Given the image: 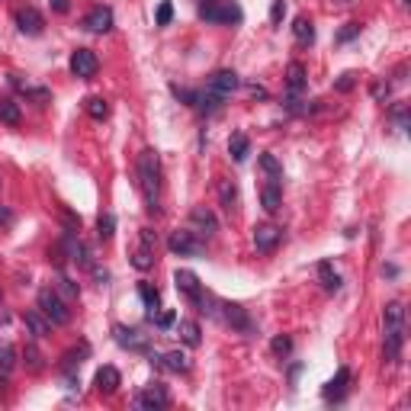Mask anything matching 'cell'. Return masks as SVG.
<instances>
[{
    "label": "cell",
    "instance_id": "cell-39",
    "mask_svg": "<svg viewBox=\"0 0 411 411\" xmlns=\"http://www.w3.org/2000/svg\"><path fill=\"white\" fill-rule=\"evenodd\" d=\"M354 84H357V74H354V71H347V74H341V77H337V84H335V91L347 93V91H354Z\"/></svg>",
    "mask_w": 411,
    "mask_h": 411
},
{
    "label": "cell",
    "instance_id": "cell-33",
    "mask_svg": "<svg viewBox=\"0 0 411 411\" xmlns=\"http://www.w3.org/2000/svg\"><path fill=\"white\" fill-rule=\"evenodd\" d=\"M13 366H16V347L0 341V373H13Z\"/></svg>",
    "mask_w": 411,
    "mask_h": 411
},
{
    "label": "cell",
    "instance_id": "cell-19",
    "mask_svg": "<svg viewBox=\"0 0 411 411\" xmlns=\"http://www.w3.org/2000/svg\"><path fill=\"white\" fill-rule=\"evenodd\" d=\"M347 386H350V369L341 366L335 373V379L325 386V392H321V395H325V402H341V398L347 395Z\"/></svg>",
    "mask_w": 411,
    "mask_h": 411
},
{
    "label": "cell",
    "instance_id": "cell-40",
    "mask_svg": "<svg viewBox=\"0 0 411 411\" xmlns=\"http://www.w3.org/2000/svg\"><path fill=\"white\" fill-rule=\"evenodd\" d=\"M170 20H174V7H170V0H164L158 7V26H168Z\"/></svg>",
    "mask_w": 411,
    "mask_h": 411
},
{
    "label": "cell",
    "instance_id": "cell-13",
    "mask_svg": "<svg viewBox=\"0 0 411 411\" xmlns=\"http://www.w3.org/2000/svg\"><path fill=\"white\" fill-rule=\"evenodd\" d=\"M16 26H20L23 35H42L45 20H42V13H39L35 7H20V10H16Z\"/></svg>",
    "mask_w": 411,
    "mask_h": 411
},
{
    "label": "cell",
    "instance_id": "cell-14",
    "mask_svg": "<svg viewBox=\"0 0 411 411\" xmlns=\"http://www.w3.org/2000/svg\"><path fill=\"white\" fill-rule=\"evenodd\" d=\"M279 238H283V231L277 228V225H254V248H257L260 254H270L273 248L279 244Z\"/></svg>",
    "mask_w": 411,
    "mask_h": 411
},
{
    "label": "cell",
    "instance_id": "cell-30",
    "mask_svg": "<svg viewBox=\"0 0 411 411\" xmlns=\"http://www.w3.org/2000/svg\"><path fill=\"white\" fill-rule=\"evenodd\" d=\"M139 296H141V302H145V308H148V318H151V315L158 312V302H161L158 286H151V283H139Z\"/></svg>",
    "mask_w": 411,
    "mask_h": 411
},
{
    "label": "cell",
    "instance_id": "cell-46",
    "mask_svg": "<svg viewBox=\"0 0 411 411\" xmlns=\"http://www.w3.org/2000/svg\"><path fill=\"white\" fill-rule=\"evenodd\" d=\"M373 97H376V100L389 97V84H383V81H379V84H373Z\"/></svg>",
    "mask_w": 411,
    "mask_h": 411
},
{
    "label": "cell",
    "instance_id": "cell-41",
    "mask_svg": "<svg viewBox=\"0 0 411 411\" xmlns=\"http://www.w3.org/2000/svg\"><path fill=\"white\" fill-rule=\"evenodd\" d=\"M58 289H62L68 299H74V296L81 293V289H77V283H74V279H68V277H58Z\"/></svg>",
    "mask_w": 411,
    "mask_h": 411
},
{
    "label": "cell",
    "instance_id": "cell-43",
    "mask_svg": "<svg viewBox=\"0 0 411 411\" xmlns=\"http://www.w3.org/2000/svg\"><path fill=\"white\" fill-rule=\"evenodd\" d=\"M151 321H154V325H158V328H170V325H174V321H177V315L174 312H154L151 315Z\"/></svg>",
    "mask_w": 411,
    "mask_h": 411
},
{
    "label": "cell",
    "instance_id": "cell-2",
    "mask_svg": "<svg viewBox=\"0 0 411 411\" xmlns=\"http://www.w3.org/2000/svg\"><path fill=\"white\" fill-rule=\"evenodd\" d=\"M383 321H386L383 354L389 363H395L398 354H402V344H405V306L402 302H389L383 312Z\"/></svg>",
    "mask_w": 411,
    "mask_h": 411
},
{
    "label": "cell",
    "instance_id": "cell-6",
    "mask_svg": "<svg viewBox=\"0 0 411 411\" xmlns=\"http://www.w3.org/2000/svg\"><path fill=\"white\" fill-rule=\"evenodd\" d=\"M168 248L170 254H180V257H199L202 254V238H196L190 228H177L174 235L168 238Z\"/></svg>",
    "mask_w": 411,
    "mask_h": 411
},
{
    "label": "cell",
    "instance_id": "cell-45",
    "mask_svg": "<svg viewBox=\"0 0 411 411\" xmlns=\"http://www.w3.org/2000/svg\"><path fill=\"white\" fill-rule=\"evenodd\" d=\"M10 225H13V212H10L7 206H0V231L10 228Z\"/></svg>",
    "mask_w": 411,
    "mask_h": 411
},
{
    "label": "cell",
    "instance_id": "cell-4",
    "mask_svg": "<svg viewBox=\"0 0 411 411\" xmlns=\"http://www.w3.org/2000/svg\"><path fill=\"white\" fill-rule=\"evenodd\" d=\"M199 16L206 23H241V7H238L235 0H212V4H202L199 7Z\"/></svg>",
    "mask_w": 411,
    "mask_h": 411
},
{
    "label": "cell",
    "instance_id": "cell-21",
    "mask_svg": "<svg viewBox=\"0 0 411 411\" xmlns=\"http://www.w3.org/2000/svg\"><path fill=\"white\" fill-rule=\"evenodd\" d=\"M93 383H97V392H103V395H112V392H119V386H122V376H119L116 366H100Z\"/></svg>",
    "mask_w": 411,
    "mask_h": 411
},
{
    "label": "cell",
    "instance_id": "cell-37",
    "mask_svg": "<svg viewBox=\"0 0 411 411\" xmlns=\"http://www.w3.org/2000/svg\"><path fill=\"white\" fill-rule=\"evenodd\" d=\"M170 93H174L180 103H187V106H196V97H199L196 91H187V87H180V84H170Z\"/></svg>",
    "mask_w": 411,
    "mask_h": 411
},
{
    "label": "cell",
    "instance_id": "cell-22",
    "mask_svg": "<svg viewBox=\"0 0 411 411\" xmlns=\"http://www.w3.org/2000/svg\"><path fill=\"white\" fill-rule=\"evenodd\" d=\"M286 91H289V97H299L306 91V68L299 62H293L286 68Z\"/></svg>",
    "mask_w": 411,
    "mask_h": 411
},
{
    "label": "cell",
    "instance_id": "cell-26",
    "mask_svg": "<svg viewBox=\"0 0 411 411\" xmlns=\"http://www.w3.org/2000/svg\"><path fill=\"white\" fill-rule=\"evenodd\" d=\"M248 151H251V139L244 132H235L228 139V154H231V161H244L248 158Z\"/></svg>",
    "mask_w": 411,
    "mask_h": 411
},
{
    "label": "cell",
    "instance_id": "cell-17",
    "mask_svg": "<svg viewBox=\"0 0 411 411\" xmlns=\"http://www.w3.org/2000/svg\"><path fill=\"white\" fill-rule=\"evenodd\" d=\"M260 202H264V209L273 216V212L283 206V180H273V177H267V183L260 187Z\"/></svg>",
    "mask_w": 411,
    "mask_h": 411
},
{
    "label": "cell",
    "instance_id": "cell-5",
    "mask_svg": "<svg viewBox=\"0 0 411 411\" xmlns=\"http://www.w3.org/2000/svg\"><path fill=\"white\" fill-rule=\"evenodd\" d=\"M174 283H177V293H180L183 299L190 302V306H196V308L206 306L209 293L202 289V283H199V277H196V273H190V270H177V273H174Z\"/></svg>",
    "mask_w": 411,
    "mask_h": 411
},
{
    "label": "cell",
    "instance_id": "cell-28",
    "mask_svg": "<svg viewBox=\"0 0 411 411\" xmlns=\"http://www.w3.org/2000/svg\"><path fill=\"white\" fill-rule=\"evenodd\" d=\"M293 35H296V42H299V45H312L315 42V26H312V20L299 16V20L293 23Z\"/></svg>",
    "mask_w": 411,
    "mask_h": 411
},
{
    "label": "cell",
    "instance_id": "cell-20",
    "mask_svg": "<svg viewBox=\"0 0 411 411\" xmlns=\"http://www.w3.org/2000/svg\"><path fill=\"white\" fill-rule=\"evenodd\" d=\"M112 331H116V341L122 344V347H129V350H139V354H145V350H148V337H145V335H139L135 328L116 325V328H112Z\"/></svg>",
    "mask_w": 411,
    "mask_h": 411
},
{
    "label": "cell",
    "instance_id": "cell-29",
    "mask_svg": "<svg viewBox=\"0 0 411 411\" xmlns=\"http://www.w3.org/2000/svg\"><path fill=\"white\" fill-rule=\"evenodd\" d=\"M87 354H91V347H87V344H81L77 350H68V354L62 357V369L71 376V373H74V369L81 366V363H84V357H87Z\"/></svg>",
    "mask_w": 411,
    "mask_h": 411
},
{
    "label": "cell",
    "instance_id": "cell-51",
    "mask_svg": "<svg viewBox=\"0 0 411 411\" xmlns=\"http://www.w3.org/2000/svg\"><path fill=\"white\" fill-rule=\"evenodd\" d=\"M0 299H4V296H0Z\"/></svg>",
    "mask_w": 411,
    "mask_h": 411
},
{
    "label": "cell",
    "instance_id": "cell-12",
    "mask_svg": "<svg viewBox=\"0 0 411 411\" xmlns=\"http://www.w3.org/2000/svg\"><path fill=\"white\" fill-rule=\"evenodd\" d=\"M132 267L135 270H151L154 267V231L141 228V244L132 251Z\"/></svg>",
    "mask_w": 411,
    "mask_h": 411
},
{
    "label": "cell",
    "instance_id": "cell-27",
    "mask_svg": "<svg viewBox=\"0 0 411 411\" xmlns=\"http://www.w3.org/2000/svg\"><path fill=\"white\" fill-rule=\"evenodd\" d=\"M318 279H321V286H325V293H337L341 289V277H337V270L331 264H318Z\"/></svg>",
    "mask_w": 411,
    "mask_h": 411
},
{
    "label": "cell",
    "instance_id": "cell-48",
    "mask_svg": "<svg viewBox=\"0 0 411 411\" xmlns=\"http://www.w3.org/2000/svg\"><path fill=\"white\" fill-rule=\"evenodd\" d=\"M251 93H254V97H260V100L267 97V91H264V87H257V84H251Z\"/></svg>",
    "mask_w": 411,
    "mask_h": 411
},
{
    "label": "cell",
    "instance_id": "cell-1",
    "mask_svg": "<svg viewBox=\"0 0 411 411\" xmlns=\"http://www.w3.org/2000/svg\"><path fill=\"white\" fill-rule=\"evenodd\" d=\"M139 187L145 193L148 202V212H158V202H161V158L158 151H141L139 154Z\"/></svg>",
    "mask_w": 411,
    "mask_h": 411
},
{
    "label": "cell",
    "instance_id": "cell-15",
    "mask_svg": "<svg viewBox=\"0 0 411 411\" xmlns=\"http://www.w3.org/2000/svg\"><path fill=\"white\" fill-rule=\"evenodd\" d=\"M84 29H87V33H97V35L110 33V29H112V10L103 7V4H100V7H93L91 13L84 16Z\"/></svg>",
    "mask_w": 411,
    "mask_h": 411
},
{
    "label": "cell",
    "instance_id": "cell-36",
    "mask_svg": "<svg viewBox=\"0 0 411 411\" xmlns=\"http://www.w3.org/2000/svg\"><path fill=\"white\" fill-rule=\"evenodd\" d=\"M270 350L277 357H289V350H293V337H289V335H277L270 341Z\"/></svg>",
    "mask_w": 411,
    "mask_h": 411
},
{
    "label": "cell",
    "instance_id": "cell-47",
    "mask_svg": "<svg viewBox=\"0 0 411 411\" xmlns=\"http://www.w3.org/2000/svg\"><path fill=\"white\" fill-rule=\"evenodd\" d=\"M49 4H52V10H55V13H68V7H71L68 0H49Z\"/></svg>",
    "mask_w": 411,
    "mask_h": 411
},
{
    "label": "cell",
    "instance_id": "cell-18",
    "mask_svg": "<svg viewBox=\"0 0 411 411\" xmlns=\"http://www.w3.org/2000/svg\"><path fill=\"white\" fill-rule=\"evenodd\" d=\"M62 248H64V254H68V260H74V264H81V267H91V251H87L84 241H81L74 231H68V235H64Z\"/></svg>",
    "mask_w": 411,
    "mask_h": 411
},
{
    "label": "cell",
    "instance_id": "cell-42",
    "mask_svg": "<svg viewBox=\"0 0 411 411\" xmlns=\"http://www.w3.org/2000/svg\"><path fill=\"white\" fill-rule=\"evenodd\" d=\"M283 16H286V4H283V0H273V7H270V23H273V26H279V23H283Z\"/></svg>",
    "mask_w": 411,
    "mask_h": 411
},
{
    "label": "cell",
    "instance_id": "cell-50",
    "mask_svg": "<svg viewBox=\"0 0 411 411\" xmlns=\"http://www.w3.org/2000/svg\"><path fill=\"white\" fill-rule=\"evenodd\" d=\"M402 4H408V0H402Z\"/></svg>",
    "mask_w": 411,
    "mask_h": 411
},
{
    "label": "cell",
    "instance_id": "cell-35",
    "mask_svg": "<svg viewBox=\"0 0 411 411\" xmlns=\"http://www.w3.org/2000/svg\"><path fill=\"white\" fill-rule=\"evenodd\" d=\"M97 235L103 238V241H110V238L116 235V219H112L110 212H103V216H100V222H97Z\"/></svg>",
    "mask_w": 411,
    "mask_h": 411
},
{
    "label": "cell",
    "instance_id": "cell-49",
    "mask_svg": "<svg viewBox=\"0 0 411 411\" xmlns=\"http://www.w3.org/2000/svg\"><path fill=\"white\" fill-rule=\"evenodd\" d=\"M202 4H212V0H202ZM202 4H199V7H202Z\"/></svg>",
    "mask_w": 411,
    "mask_h": 411
},
{
    "label": "cell",
    "instance_id": "cell-11",
    "mask_svg": "<svg viewBox=\"0 0 411 411\" xmlns=\"http://www.w3.org/2000/svg\"><path fill=\"white\" fill-rule=\"evenodd\" d=\"M97 68H100V62L91 49H77L74 55H71V74L81 77V81H91V77L97 74Z\"/></svg>",
    "mask_w": 411,
    "mask_h": 411
},
{
    "label": "cell",
    "instance_id": "cell-34",
    "mask_svg": "<svg viewBox=\"0 0 411 411\" xmlns=\"http://www.w3.org/2000/svg\"><path fill=\"white\" fill-rule=\"evenodd\" d=\"M260 170H264L267 177H273V180H283V164H279L273 154H260Z\"/></svg>",
    "mask_w": 411,
    "mask_h": 411
},
{
    "label": "cell",
    "instance_id": "cell-38",
    "mask_svg": "<svg viewBox=\"0 0 411 411\" xmlns=\"http://www.w3.org/2000/svg\"><path fill=\"white\" fill-rule=\"evenodd\" d=\"M26 366L33 369V373H39V369L45 366V363H42V354H39V350L33 347V344H29V347H26Z\"/></svg>",
    "mask_w": 411,
    "mask_h": 411
},
{
    "label": "cell",
    "instance_id": "cell-31",
    "mask_svg": "<svg viewBox=\"0 0 411 411\" xmlns=\"http://www.w3.org/2000/svg\"><path fill=\"white\" fill-rule=\"evenodd\" d=\"M219 199H222V206H225V212H231L238 206V187L231 180H222L219 183Z\"/></svg>",
    "mask_w": 411,
    "mask_h": 411
},
{
    "label": "cell",
    "instance_id": "cell-16",
    "mask_svg": "<svg viewBox=\"0 0 411 411\" xmlns=\"http://www.w3.org/2000/svg\"><path fill=\"white\" fill-rule=\"evenodd\" d=\"M151 363L154 366H164L170 373H187L190 369V357L183 350H168V354H151Z\"/></svg>",
    "mask_w": 411,
    "mask_h": 411
},
{
    "label": "cell",
    "instance_id": "cell-24",
    "mask_svg": "<svg viewBox=\"0 0 411 411\" xmlns=\"http://www.w3.org/2000/svg\"><path fill=\"white\" fill-rule=\"evenodd\" d=\"M0 122L4 126H20L23 122V112H20V103L10 97H0Z\"/></svg>",
    "mask_w": 411,
    "mask_h": 411
},
{
    "label": "cell",
    "instance_id": "cell-7",
    "mask_svg": "<svg viewBox=\"0 0 411 411\" xmlns=\"http://www.w3.org/2000/svg\"><path fill=\"white\" fill-rule=\"evenodd\" d=\"M190 231H193L196 238H212L219 231V219L212 209H206V206H196L193 212H190Z\"/></svg>",
    "mask_w": 411,
    "mask_h": 411
},
{
    "label": "cell",
    "instance_id": "cell-44",
    "mask_svg": "<svg viewBox=\"0 0 411 411\" xmlns=\"http://www.w3.org/2000/svg\"><path fill=\"white\" fill-rule=\"evenodd\" d=\"M354 35H360V23H347V29L337 33V42H350Z\"/></svg>",
    "mask_w": 411,
    "mask_h": 411
},
{
    "label": "cell",
    "instance_id": "cell-8",
    "mask_svg": "<svg viewBox=\"0 0 411 411\" xmlns=\"http://www.w3.org/2000/svg\"><path fill=\"white\" fill-rule=\"evenodd\" d=\"M219 318H222L228 328H235V331H251L254 328L248 308L238 306V302H219Z\"/></svg>",
    "mask_w": 411,
    "mask_h": 411
},
{
    "label": "cell",
    "instance_id": "cell-23",
    "mask_svg": "<svg viewBox=\"0 0 411 411\" xmlns=\"http://www.w3.org/2000/svg\"><path fill=\"white\" fill-rule=\"evenodd\" d=\"M23 321H26V328H29V335L33 337H49L52 335V321L45 318L42 312H26Z\"/></svg>",
    "mask_w": 411,
    "mask_h": 411
},
{
    "label": "cell",
    "instance_id": "cell-25",
    "mask_svg": "<svg viewBox=\"0 0 411 411\" xmlns=\"http://www.w3.org/2000/svg\"><path fill=\"white\" fill-rule=\"evenodd\" d=\"M177 335H180V341L187 344V347H199V341H202V331L196 321H180V325H177Z\"/></svg>",
    "mask_w": 411,
    "mask_h": 411
},
{
    "label": "cell",
    "instance_id": "cell-10",
    "mask_svg": "<svg viewBox=\"0 0 411 411\" xmlns=\"http://www.w3.org/2000/svg\"><path fill=\"white\" fill-rule=\"evenodd\" d=\"M238 84H241V81H238V74L231 68H222V71H216V74L209 77V84H206V91L209 93H216L219 100H228L231 93L238 91Z\"/></svg>",
    "mask_w": 411,
    "mask_h": 411
},
{
    "label": "cell",
    "instance_id": "cell-32",
    "mask_svg": "<svg viewBox=\"0 0 411 411\" xmlns=\"http://www.w3.org/2000/svg\"><path fill=\"white\" fill-rule=\"evenodd\" d=\"M84 110H87V116H91V119H106V116H110V103H106L103 97H87Z\"/></svg>",
    "mask_w": 411,
    "mask_h": 411
},
{
    "label": "cell",
    "instance_id": "cell-9",
    "mask_svg": "<svg viewBox=\"0 0 411 411\" xmlns=\"http://www.w3.org/2000/svg\"><path fill=\"white\" fill-rule=\"evenodd\" d=\"M168 402H170V395H168V389H164L161 383L148 386V389H141L139 395H135V408H139V411H158V408H168Z\"/></svg>",
    "mask_w": 411,
    "mask_h": 411
},
{
    "label": "cell",
    "instance_id": "cell-3",
    "mask_svg": "<svg viewBox=\"0 0 411 411\" xmlns=\"http://www.w3.org/2000/svg\"><path fill=\"white\" fill-rule=\"evenodd\" d=\"M35 302H39V312H42L45 318L52 321V325H68V321H71V308H68V302H64V299H62V293H58V289H52V286L39 289Z\"/></svg>",
    "mask_w": 411,
    "mask_h": 411
}]
</instances>
